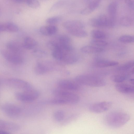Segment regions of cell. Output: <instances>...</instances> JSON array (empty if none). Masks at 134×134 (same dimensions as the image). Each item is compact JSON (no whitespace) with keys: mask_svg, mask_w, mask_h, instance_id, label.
Returning a JSON list of instances; mask_svg holds the SVG:
<instances>
[{"mask_svg":"<svg viewBox=\"0 0 134 134\" xmlns=\"http://www.w3.org/2000/svg\"><path fill=\"white\" fill-rule=\"evenodd\" d=\"M130 116L125 112L113 111L109 112L105 116L104 121L109 127L113 129L120 127L130 120Z\"/></svg>","mask_w":134,"mask_h":134,"instance_id":"6da1fadb","label":"cell"},{"mask_svg":"<svg viewBox=\"0 0 134 134\" xmlns=\"http://www.w3.org/2000/svg\"><path fill=\"white\" fill-rule=\"evenodd\" d=\"M74 80L80 85L93 87H103L106 84L105 81L103 78L93 75H80L76 76Z\"/></svg>","mask_w":134,"mask_h":134,"instance_id":"7a4b0ae2","label":"cell"},{"mask_svg":"<svg viewBox=\"0 0 134 134\" xmlns=\"http://www.w3.org/2000/svg\"><path fill=\"white\" fill-rule=\"evenodd\" d=\"M52 93L55 97L65 100L68 104H75L80 100L79 96L77 94L59 88L53 89Z\"/></svg>","mask_w":134,"mask_h":134,"instance_id":"3957f363","label":"cell"},{"mask_svg":"<svg viewBox=\"0 0 134 134\" xmlns=\"http://www.w3.org/2000/svg\"><path fill=\"white\" fill-rule=\"evenodd\" d=\"M88 23L90 26L94 27H109L114 26L115 20L105 15L101 14L90 19Z\"/></svg>","mask_w":134,"mask_h":134,"instance_id":"277c9868","label":"cell"},{"mask_svg":"<svg viewBox=\"0 0 134 134\" xmlns=\"http://www.w3.org/2000/svg\"><path fill=\"white\" fill-rule=\"evenodd\" d=\"M40 92L34 88L22 92H16L15 97L18 100L22 102L29 103L37 99L40 96Z\"/></svg>","mask_w":134,"mask_h":134,"instance_id":"5b68a950","label":"cell"},{"mask_svg":"<svg viewBox=\"0 0 134 134\" xmlns=\"http://www.w3.org/2000/svg\"><path fill=\"white\" fill-rule=\"evenodd\" d=\"M5 82L8 85L23 91L28 90L34 88L32 85L29 82L19 79L9 78L7 79Z\"/></svg>","mask_w":134,"mask_h":134,"instance_id":"8992f818","label":"cell"},{"mask_svg":"<svg viewBox=\"0 0 134 134\" xmlns=\"http://www.w3.org/2000/svg\"><path fill=\"white\" fill-rule=\"evenodd\" d=\"M1 109L6 115L13 118L18 117L21 111V108L18 105L9 103L3 104L1 107Z\"/></svg>","mask_w":134,"mask_h":134,"instance_id":"52a82bcc","label":"cell"},{"mask_svg":"<svg viewBox=\"0 0 134 134\" xmlns=\"http://www.w3.org/2000/svg\"><path fill=\"white\" fill-rule=\"evenodd\" d=\"M0 53L3 57L10 63L15 65L22 63L23 59L21 54H18L7 49H2Z\"/></svg>","mask_w":134,"mask_h":134,"instance_id":"ba28073f","label":"cell"},{"mask_svg":"<svg viewBox=\"0 0 134 134\" xmlns=\"http://www.w3.org/2000/svg\"><path fill=\"white\" fill-rule=\"evenodd\" d=\"M112 103L109 101H104L92 104L88 107L89 110L91 112L99 113L106 111L111 107Z\"/></svg>","mask_w":134,"mask_h":134,"instance_id":"9c48e42d","label":"cell"},{"mask_svg":"<svg viewBox=\"0 0 134 134\" xmlns=\"http://www.w3.org/2000/svg\"><path fill=\"white\" fill-rule=\"evenodd\" d=\"M57 85L59 88L68 91H76L80 88V85L74 80L62 79L57 82Z\"/></svg>","mask_w":134,"mask_h":134,"instance_id":"30bf717a","label":"cell"},{"mask_svg":"<svg viewBox=\"0 0 134 134\" xmlns=\"http://www.w3.org/2000/svg\"><path fill=\"white\" fill-rule=\"evenodd\" d=\"M64 28L68 31L77 29H83L84 25L81 21L77 20H70L64 22L63 24Z\"/></svg>","mask_w":134,"mask_h":134,"instance_id":"8fae6325","label":"cell"},{"mask_svg":"<svg viewBox=\"0 0 134 134\" xmlns=\"http://www.w3.org/2000/svg\"><path fill=\"white\" fill-rule=\"evenodd\" d=\"M115 86L116 90L121 93L130 94L134 92V87L132 84L121 82L117 83Z\"/></svg>","mask_w":134,"mask_h":134,"instance_id":"7c38bea8","label":"cell"},{"mask_svg":"<svg viewBox=\"0 0 134 134\" xmlns=\"http://www.w3.org/2000/svg\"><path fill=\"white\" fill-rule=\"evenodd\" d=\"M20 127L17 124L0 119V129L7 131H15L20 130Z\"/></svg>","mask_w":134,"mask_h":134,"instance_id":"4fadbf2b","label":"cell"},{"mask_svg":"<svg viewBox=\"0 0 134 134\" xmlns=\"http://www.w3.org/2000/svg\"><path fill=\"white\" fill-rule=\"evenodd\" d=\"M6 47L8 50L21 55L24 48L22 45L17 41H14L8 42L6 44Z\"/></svg>","mask_w":134,"mask_h":134,"instance_id":"5bb4252c","label":"cell"},{"mask_svg":"<svg viewBox=\"0 0 134 134\" xmlns=\"http://www.w3.org/2000/svg\"><path fill=\"white\" fill-rule=\"evenodd\" d=\"M102 0H93L80 12L83 15L89 14L95 10L99 6Z\"/></svg>","mask_w":134,"mask_h":134,"instance_id":"9a60e30c","label":"cell"},{"mask_svg":"<svg viewBox=\"0 0 134 134\" xmlns=\"http://www.w3.org/2000/svg\"><path fill=\"white\" fill-rule=\"evenodd\" d=\"M57 27L53 25L43 26L40 29V31L42 35L46 36H49L56 34L58 31Z\"/></svg>","mask_w":134,"mask_h":134,"instance_id":"2e32d148","label":"cell"},{"mask_svg":"<svg viewBox=\"0 0 134 134\" xmlns=\"http://www.w3.org/2000/svg\"><path fill=\"white\" fill-rule=\"evenodd\" d=\"M71 52H66L62 62L68 64H71L76 62L78 60V57Z\"/></svg>","mask_w":134,"mask_h":134,"instance_id":"e0dca14e","label":"cell"},{"mask_svg":"<svg viewBox=\"0 0 134 134\" xmlns=\"http://www.w3.org/2000/svg\"><path fill=\"white\" fill-rule=\"evenodd\" d=\"M118 5V3L116 1H113L108 5L107 7L108 16L110 18L115 20Z\"/></svg>","mask_w":134,"mask_h":134,"instance_id":"ac0fdd59","label":"cell"},{"mask_svg":"<svg viewBox=\"0 0 134 134\" xmlns=\"http://www.w3.org/2000/svg\"><path fill=\"white\" fill-rule=\"evenodd\" d=\"M80 51L85 53L93 54L101 52L103 51V49L93 46H85L82 47Z\"/></svg>","mask_w":134,"mask_h":134,"instance_id":"d6986e66","label":"cell"},{"mask_svg":"<svg viewBox=\"0 0 134 134\" xmlns=\"http://www.w3.org/2000/svg\"><path fill=\"white\" fill-rule=\"evenodd\" d=\"M36 41L34 38L30 37H26L25 38L22 44L24 48L31 49H33L37 45Z\"/></svg>","mask_w":134,"mask_h":134,"instance_id":"ffe728a7","label":"cell"},{"mask_svg":"<svg viewBox=\"0 0 134 134\" xmlns=\"http://www.w3.org/2000/svg\"><path fill=\"white\" fill-rule=\"evenodd\" d=\"M34 71L36 74L38 75L44 74L48 72L42 61L37 63L34 68Z\"/></svg>","mask_w":134,"mask_h":134,"instance_id":"44dd1931","label":"cell"},{"mask_svg":"<svg viewBox=\"0 0 134 134\" xmlns=\"http://www.w3.org/2000/svg\"><path fill=\"white\" fill-rule=\"evenodd\" d=\"M119 63L115 61H109L106 60H99L96 63V66L99 68H105L112 66L118 65Z\"/></svg>","mask_w":134,"mask_h":134,"instance_id":"7402d4cb","label":"cell"},{"mask_svg":"<svg viewBox=\"0 0 134 134\" xmlns=\"http://www.w3.org/2000/svg\"><path fill=\"white\" fill-rule=\"evenodd\" d=\"M129 74H115L110 77L111 80L114 82L117 83L123 82L129 77Z\"/></svg>","mask_w":134,"mask_h":134,"instance_id":"603a6c76","label":"cell"},{"mask_svg":"<svg viewBox=\"0 0 134 134\" xmlns=\"http://www.w3.org/2000/svg\"><path fill=\"white\" fill-rule=\"evenodd\" d=\"M44 103L51 105H63L68 104L65 100L58 97H55L54 98L50 99L43 102Z\"/></svg>","mask_w":134,"mask_h":134,"instance_id":"cb8c5ba5","label":"cell"},{"mask_svg":"<svg viewBox=\"0 0 134 134\" xmlns=\"http://www.w3.org/2000/svg\"><path fill=\"white\" fill-rule=\"evenodd\" d=\"M52 55L55 59L60 61H62L65 52L61 49L58 48L52 51Z\"/></svg>","mask_w":134,"mask_h":134,"instance_id":"d4e9b609","label":"cell"},{"mask_svg":"<svg viewBox=\"0 0 134 134\" xmlns=\"http://www.w3.org/2000/svg\"><path fill=\"white\" fill-rule=\"evenodd\" d=\"M74 36L79 37H84L88 36L87 32L83 29H77L68 31Z\"/></svg>","mask_w":134,"mask_h":134,"instance_id":"484cf974","label":"cell"},{"mask_svg":"<svg viewBox=\"0 0 134 134\" xmlns=\"http://www.w3.org/2000/svg\"><path fill=\"white\" fill-rule=\"evenodd\" d=\"M134 23L133 19L128 16H124L121 18L120 20V23L122 26L129 27L132 25Z\"/></svg>","mask_w":134,"mask_h":134,"instance_id":"4316f807","label":"cell"},{"mask_svg":"<svg viewBox=\"0 0 134 134\" xmlns=\"http://www.w3.org/2000/svg\"><path fill=\"white\" fill-rule=\"evenodd\" d=\"M91 34V36L95 39L102 40L106 37V35L104 32L97 29L92 30Z\"/></svg>","mask_w":134,"mask_h":134,"instance_id":"83f0119b","label":"cell"},{"mask_svg":"<svg viewBox=\"0 0 134 134\" xmlns=\"http://www.w3.org/2000/svg\"><path fill=\"white\" fill-rule=\"evenodd\" d=\"M71 40L70 38L67 36L62 35L59 36L57 38V43L62 44H69Z\"/></svg>","mask_w":134,"mask_h":134,"instance_id":"f1b7e54d","label":"cell"},{"mask_svg":"<svg viewBox=\"0 0 134 134\" xmlns=\"http://www.w3.org/2000/svg\"><path fill=\"white\" fill-rule=\"evenodd\" d=\"M133 66V62L130 61L126 62L119 67L118 68L117 70L119 71H125L132 68Z\"/></svg>","mask_w":134,"mask_h":134,"instance_id":"f546056e","label":"cell"},{"mask_svg":"<svg viewBox=\"0 0 134 134\" xmlns=\"http://www.w3.org/2000/svg\"><path fill=\"white\" fill-rule=\"evenodd\" d=\"M65 113L62 110H57L54 112L53 117L55 120L57 122L62 121L64 119Z\"/></svg>","mask_w":134,"mask_h":134,"instance_id":"4dcf8cb0","label":"cell"},{"mask_svg":"<svg viewBox=\"0 0 134 134\" xmlns=\"http://www.w3.org/2000/svg\"><path fill=\"white\" fill-rule=\"evenodd\" d=\"M5 24V31L10 32H16L19 30L18 26L12 23H8Z\"/></svg>","mask_w":134,"mask_h":134,"instance_id":"1f68e13d","label":"cell"},{"mask_svg":"<svg viewBox=\"0 0 134 134\" xmlns=\"http://www.w3.org/2000/svg\"><path fill=\"white\" fill-rule=\"evenodd\" d=\"M90 43L93 46L100 47L105 46L108 44L107 42L102 40L95 39L92 40Z\"/></svg>","mask_w":134,"mask_h":134,"instance_id":"d6a6232c","label":"cell"},{"mask_svg":"<svg viewBox=\"0 0 134 134\" xmlns=\"http://www.w3.org/2000/svg\"><path fill=\"white\" fill-rule=\"evenodd\" d=\"M119 41L123 43H131L133 42L134 37L129 35H124L120 37L119 38Z\"/></svg>","mask_w":134,"mask_h":134,"instance_id":"836d02e7","label":"cell"},{"mask_svg":"<svg viewBox=\"0 0 134 134\" xmlns=\"http://www.w3.org/2000/svg\"><path fill=\"white\" fill-rule=\"evenodd\" d=\"M78 117V115L77 114H74L70 115L62 121V125H66L71 122L77 119Z\"/></svg>","mask_w":134,"mask_h":134,"instance_id":"e575fe53","label":"cell"},{"mask_svg":"<svg viewBox=\"0 0 134 134\" xmlns=\"http://www.w3.org/2000/svg\"><path fill=\"white\" fill-rule=\"evenodd\" d=\"M33 55L35 57L38 58H43L46 57L47 53L45 51L42 49H36L33 52Z\"/></svg>","mask_w":134,"mask_h":134,"instance_id":"d590c367","label":"cell"},{"mask_svg":"<svg viewBox=\"0 0 134 134\" xmlns=\"http://www.w3.org/2000/svg\"><path fill=\"white\" fill-rule=\"evenodd\" d=\"M61 18L59 16H54L47 19L46 23L52 25L58 23L61 21Z\"/></svg>","mask_w":134,"mask_h":134,"instance_id":"8d00e7d4","label":"cell"},{"mask_svg":"<svg viewBox=\"0 0 134 134\" xmlns=\"http://www.w3.org/2000/svg\"><path fill=\"white\" fill-rule=\"evenodd\" d=\"M25 2L32 8H37L40 6V3L37 0H26Z\"/></svg>","mask_w":134,"mask_h":134,"instance_id":"74e56055","label":"cell"},{"mask_svg":"<svg viewBox=\"0 0 134 134\" xmlns=\"http://www.w3.org/2000/svg\"><path fill=\"white\" fill-rule=\"evenodd\" d=\"M47 46L49 49L52 51L58 48V43L55 41H49L47 43Z\"/></svg>","mask_w":134,"mask_h":134,"instance_id":"f35d334b","label":"cell"},{"mask_svg":"<svg viewBox=\"0 0 134 134\" xmlns=\"http://www.w3.org/2000/svg\"><path fill=\"white\" fill-rule=\"evenodd\" d=\"M125 2L127 6L133 10L134 4L133 0H125Z\"/></svg>","mask_w":134,"mask_h":134,"instance_id":"ab89813d","label":"cell"},{"mask_svg":"<svg viewBox=\"0 0 134 134\" xmlns=\"http://www.w3.org/2000/svg\"><path fill=\"white\" fill-rule=\"evenodd\" d=\"M5 31V24H0V32L3 31Z\"/></svg>","mask_w":134,"mask_h":134,"instance_id":"60d3db41","label":"cell"},{"mask_svg":"<svg viewBox=\"0 0 134 134\" xmlns=\"http://www.w3.org/2000/svg\"><path fill=\"white\" fill-rule=\"evenodd\" d=\"M10 133L9 132L0 129V134H8Z\"/></svg>","mask_w":134,"mask_h":134,"instance_id":"b9f144b4","label":"cell"},{"mask_svg":"<svg viewBox=\"0 0 134 134\" xmlns=\"http://www.w3.org/2000/svg\"><path fill=\"white\" fill-rule=\"evenodd\" d=\"M133 81H134V80L133 79H131L130 80V83H131V84H133Z\"/></svg>","mask_w":134,"mask_h":134,"instance_id":"7bdbcfd3","label":"cell"}]
</instances>
